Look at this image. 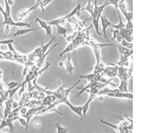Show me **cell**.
Returning a JSON list of instances; mask_svg holds the SVG:
<instances>
[{
    "label": "cell",
    "instance_id": "14",
    "mask_svg": "<svg viewBox=\"0 0 166 133\" xmlns=\"http://www.w3.org/2000/svg\"><path fill=\"white\" fill-rule=\"evenodd\" d=\"M41 29V28L40 27H38L33 28V29H30V28H28V29H18L15 32V33L14 34L13 36L15 37L23 36V35L29 33V32L35 31L37 30H39Z\"/></svg>",
    "mask_w": 166,
    "mask_h": 133
},
{
    "label": "cell",
    "instance_id": "12",
    "mask_svg": "<svg viewBox=\"0 0 166 133\" xmlns=\"http://www.w3.org/2000/svg\"><path fill=\"white\" fill-rule=\"evenodd\" d=\"M97 95L93 94H90L89 97L87 101L84 104L83 107V115L84 118L85 117L90 106V104L93 100H94L97 96Z\"/></svg>",
    "mask_w": 166,
    "mask_h": 133
},
{
    "label": "cell",
    "instance_id": "25",
    "mask_svg": "<svg viewBox=\"0 0 166 133\" xmlns=\"http://www.w3.org/2000/svg\"><path fill=\"white\" fill-rule=\"evenodd\" d=\"M45 30L46 34L48 36H50L51 38H53L54 37L52 35L53 30L52 26L49 24Z\"/></svg>",
    "mask_w": 166,
    "mask_h": 133
},
{
    "label": "cell",
    "instance_id": "22",
    "mask_svg": "<svg viewBox=\"0 0 166 133\" xmlns=\"http://www.w3.org/2000/svg\"><path fill=\"white\" fill-rule=\"evenodd\" d=\"M56 38V37L54 36L53 38H52L51 40L49 42L46 44H45V45H44L42 47V54L43 55L47 52V51L49 47L51 44H52V42L54 40L55 38Z\"/></svg>",
    "mask_w": 166,
    "mask_h": 133
},
{
    "label": "cell",
    "instance_id": "18",
    "mask_svg": "<svg viewBox=\"0 0 166 133\" xmlns=\"http://www.w3.org/2000/svg\"><path fill=\"white\" fill-rule=\"evenodd\" d=\"M94 3L93 4L91 1V0H88L87 4L85 6L81 9V11H85L92 15L94 10Z\"/></svg>",
    "mask_w": 166,
    "mask_h": 133
},
{
    "label": "cell",
    "instance_id": "19",
    "mask_svg": "<svg viewBox=\"0 0 166 133\" xmlns=\"http://www.w3.org/2000/svg\"><path fill=\"white\" fill-rule=\"evenodd\" d=\"M53 1L54 0H43L39 2L37 7H40L42 12L44 13L45 11L46 7Z\"/></svg>",
    "mask_w": 166,
    "mask_h": 133
},
{
    "label": "cell",
    "instance_id": "35",
    "mask_svg": "<svg viewBox=\"0 0 166 133\" xmlns=\"http://www.w3.org/2000/svg\"><path fill=\"white\" fill-rule=\"evenodd\" d=\"M1 120H0V123H1Z\"/></svg>",
    "mask_w": 166,
    "mask_h": 133
},
{
    "label": "cell",
    "instance_id": "6",
    "mask_svg": "<svg viewBox=\"0 0 166 133\" xmlns=\"http://www.w3.org/2000/svg\"><path fill=\"white\" fill-rule=\"evenodd\" d=\"M0 12L3 15L4 19L2 24L4 25H8L11 26L22 27L23 23L22 22H15L12 18L11 16H8L6 15L5 11L0 4Z\"/></svg>",
    "mask_w": 166,
    "mask_h": 133
},
{
    "label": "cell",
    "instance_id": "30",
    "mask_svg": "<svg viewBox=\"0 0 166 133\" xmlns=\"http://www.w3.org/2000/svg\"><path fill=\"white\" fill-rule=\"evenodd\" d=\"M43 1V0H37L35 5H34L35 6L34 10H35V9H36V8H38V7L37 6H38V5L39 3V2Z\"/></svg>",
    "mask_w": 166,
    "mask_h": 133
},
{
    "label": "cell",
    "instance_id": "28",
    "mask_svg": "<svg viewBox=\"0 0 166 133\" xmlns=\"http://www.w3.org/2000/svg\"><path fill=\"white\" fill-rule=\"evenodd\" d=\"M4 3H8L10 6H13L14 4V0H4Z\"/></svg>",
    "mask_w": 166,
    "mask_h": 133
},
{
    "label": "cell",
    "instance_id": "9",
    "mask_svg": "<svg viewBox=\"0 0 166 133\" xmlns=\"http://www.w3.org/2000/svg\"><path fill=\"white\" fill-rule=\"evenodd\" d=\"M34 5L30 7V8L23 9L18 12L17 14V17L19 22H22V21L27 18L33 11L34 10Z\"/></svg>",
    "mask_w": 166,
    "mask_h": 133
},
{
    "label": "cell",
    "instance_id": "15",
    "mask_svg": "<svg viewBox=\"0 0 166 133\" xmlns=\"http://www.w3.org/2000/svg\"><path fill=\"white\" fill-rule=\"evenodd\" d=\"M57 28V33L55 36L56 37L58 35H62L65 38L67 36V32L71 31V29H67L64 26L58 25L56 26Z\"/></svg>",
    "mask_w": 166,
    "mask_h": 133
},
{
    "label": "cell",
    "instance_id": "16",
    "mask_svg": "<svg viewBox=\"0 0 166 133\" xmlns=\"http://www.w3.org/2000/svg\"><path fill=\"white\" fill-rule=\"evenodd\" d=\"M76 43L74 39L73 41L71 42L69 44V45L67 46L66 48L59 55L60 57V58L62 57L65 54V53L70 52V51L74 50L75 49L78 47V45H77V44Z\"/></svg>",
    "mask_w": 166,
    "mask_h": 133
},
{
    "label": "cell",
    "instance_id": "27",
    "mask_svg": "<svg viewBox=\"0 0 166 133\" xmlns=\"http://www.w3.org/2000/svg\"><path fill=\"white\" fill-rule=\"evenodd\" d=\"M14 43V40L13 39H10L8 40H2L0 41V45H2V44H8L10 43Z\"/></svg>",
    "mask_w": 166,
    "mask_h": 133
},
{
    "label": "cell",
    "instance_id": "32",
    "mask_svg": "<svg viewBox=\"0 0 166 133\" xmlns=\"http://www.w3.org/2000/svg\"><path fill=\"white\" fill-rule=\"evenodd\" d=\"M99 100L100 101H102L104 100V98L103 96H102V95H99Z\"/></svg>",
    "mask_w": 166,
    "mask_h": 133
},
{
    "label": "cell",
    "instance_id": "2",
    "mask_svg": "<svg viewBox=\"0 0 166 133\" xmlns=\"http://www.w3.org/2000/svg\"><path fill=\"white\" fill-rule=\"evenodd\" d=\"M98 95L108 96L110 97H116L120 99H133V95L129 92H123L120 91L118 88L112 89L106 86L100 90Z\"/></svg>",
    "mask_w": 166,
    "mask_h": 133
},
{
    "label": "cell",
    "instance_id": "29",
    "mask_svg": "<svg viewBox=\"0 0 166 133\" xmlns=\"http://www.w3.org/2000/svg\"><path fill=\"white\" fill-rule=\"evenodd\" d=\"M27 111V109L25 108H23L21 109L20 113L22 114V116L25 115Z\"/></svg>",
    "mask_w": 166,
    "mask_h": 133
},
{
    "label": "cell",
    "instance_id": "8",
    "mask_svg": "<svg viewBox=\"0 0 166 133\" xmlns=\"http://www.w3.org/2000/svg\"><path fill=\"white\" fill-rule=\"evenodd\" d=\"M63 103L66 104L72 111L79 116L81 120L82 121L84 118L83 115L82 106H74L70 102L68 99L65 100Z\"/></svg>",
    "mask_w": 166,
    "mask_h": 133
},
{
    "label": "cell",
    "instance_id": "10",
    "mask_svg": "<svg viewBox=\"0 0 166 133\" xmlns=\"http://www.w3.org/2000/svg\"><path fill=\"white\" fill-rule=\"evenodd\" d=\"M100 20H101L102 31L103 33V36L105 39H106L107 38L106 30L109 27L111 26L112 23L105 15H102Z\"/></svg>",
    "mask_w": 166,
    "mask_h": 133
},
{
    "label": "cell",
    "instance_id": "24",
    "mask_svg": "<svg viewBox=\"0 0 166 133\" xmlns=\"http://www.w3.org/2000/svg\"><path fill=\"white\" fill-rule=\"evenodd\" d=\"M11 26L8 25H5L4 28V35L3 39H4L8 36V35L10 33L11 30Z\"/></svg>",
    "mask_w": 166,
    "mask_h": 133
},
{
    "label": "cell",
    "instance_id": "21",
    "mask_svg": "<svg viewBox=\"0 0 166 133\" xmlns=\"http://www.w3.org/2000/svg\"><path fill=\"white\" fill-rule=\"evenodd\" d=\"M55 127L58 133H67L69 132V130L66 128L63 127L59 122L56 123Z\"/></svg>",
    "mask_w": 166,
    "mask_h": 133
},
{
    "label": "cell",
    "instance_id": "26",
    "mask_svg": "<svg viewBox=\"0 0 166 133\" xmlns=\"http://www.w3.org/2000/svg\"><path fill=\"white\" fill-rule=\"evenodd\" d=\"M77 33L76 32H74L72 34L70 35V36H67L66 38H65L67 41L69 42H71L73 41L75 39V37L76 36Z\"/></svg>",
    "mask_w": 166,
    "mask_h": 133
},
{
    "label": "cell",
    "instance_id": "34",
    "mask_svg": "<svg viewBox=\"0 0 166 133\" xmlns=\"http://www.w3.org/2000/svg\"><path fill=\"white\" fill-rule=\"evenodd\" d=\"M77 0H72V1L73 2H76Z\"/></svg>",
    "mask_w": 166,
    "mask_h": 133
},
{
    "label": "cell",
    "instance_id": "20",
    "mask_svg": "<svg viewBox=\"0 0 166 133\" xmlns=\"http://www.w3.org/2000/svg\"><path fill=\"white\" fill-rule=\"evenodd\" d=\"M35 22L38 23L39 25H40V27L41 29H42L44 30H45L49 25L47 22L42 20L38 17H36L35 19Z\"/></svg>",
    "mask_w": 166,
    "mask_h": 133
},
{
    "label": "cell",
    "instance_id": "4",
    "mask_svg": "<svg viewBox=\"0 0 166 133\" xmlns=\"http://www.w3.org/2000/svg\"><path fill=\"white\" fill-rule=\"evenodd\" d=\"M81 5L79 3L75 7L71 12L64 16L56 19L52 20L51 22V24L53 26H56L58 25L64 26L66 24L68 20L73 17L75 15H76L78 11H81Z\"/></svg>",
    "mask_w": 166,
    "mask_h": 133
},
{
    "label": "cell",
    "instance_id": "3",
    "mask_svg": "<svg viewBox=\"0 0 166 133\" xmlns=\"http://www.w3.org/2000/svg\"><path fill=\"white\" fill-rule=\"evenodd\" d=\"M106 6V4L103 3L101 6H98L97 0H95L94 3V8L93 13L91 16L92 18V24L96 32L98 35L101 36L99 31V21L102 15L104 9Z\"/></svg>",
    "mask_w": 166,
    "mask_h": 133
},
{
    "label": "cell",
    "instance_id": "7",
    "mask_svg": "<svg viewBox=\"0 0 166 133\" xmlns=\"http://www.w3.org/2000/svg\"><path fill=\"white\" fill-rule=\"evenodd\" d=\"M118 68V67L117 65L107 66L105 68L101 74L102 76H106L112 79L114 77L117 76Z\"/></svg>",
    "mask_w": 166,
    "mask_h": 133
},
{
    "label": "cell",
    "instance_id": "33",
    "mask_svg": "<svg viewBox=\"0 0 166 133\" xmlns=\"http://www.w3.org/2000/svg\"><path fill=\"white\" fill-rule=\"evenodd\" d=\"M3 29H1V30H0V34H1L2 32L3 31Z\"/></svg>",
    "mask_w": 166,
    "mask_h": 133
},
{
    "label": "cell",
    "instance_id": "11",
    "mask_svg": "<svg viewBox=\"0 0 166 133\" xmlns=\"http://www.w3.org/2000/svg\"><path fill=\"white\" fill-rule=\"evenodd\" d=\"M121 36L128 42L131 43L132 41V32L133 29H128L125 27L120 30Z\"/></svg>",
    "mask_w": 166,
    "mask_h": 133
},
{
    "label": "cell",
    "instance_id": "23",
    "mask_svg": "<svg viewBox=\"0 0 166 133\" xmlns=\"http://www.w3.org/2000/svg\"><path fill=\"white\" fill-rule=\"evenodd\" d=\"M21 81H12L8 84V90H10L17 87L20 83Z\"/></svg>",
    "mask_w": 166,
    "mask_h": 133
},
{
    "label": "cell",
    "instance_id": "31",
    "mask_svg": "<svg viewBox=\"0 0 166 133\" xmlns=\"http://www.w3.org/2000/svg\"><path fill=\"white\" fill-rule=\"evenodd\" d=\"M64 65V63L62 62H60L58 63V66L60 67H62Z\"/></svg>",
    "mask_w": 166,
    "mask_h": 133
},
{
    "label": "cell",
    "instance_id": "1",
    "mask_svg": "<svg viewBox=\"0 0 166 133\" xmlns=\"http://www.w3.org/2000/svg\"><path fill=\"white\" fill-rule=\"evenodd\" d=\"M89 44L91 47L96 60V65L94 68L93 72L95 74L101 73L103 70L100 68L99 65L101 63V51L104 47L108 46L117 47V46L113 44H103L98 42L94 39H90Z\"/></svg>",
    "mask_w": 166,
    "mask_h": 133
},
{
    "label": "cell",
    "instance_id": "13",
    "mask_svg": "<svg viewBox=\"0 0 166 133\" xmlns=\"http://www.w3.org/2000/svg\"><path fill=\"white\" fill-rule=\"evenodd\" d=\"M67 53V59L64 63V65L68 73L72 74L73 73L74 70V67L72 64L70 52Z\"/></svg>",
    "mask_w": 166,
    "mask_h": 133
},
{
    "label": "cell",
    "instance_id": "5",
    "mask_svg": "<svg viewBox=\"0 0 166 133\" xmlns=\"http://www.w3.org/2000/svg\"><path fill=\"white\" fill-rule=\"evenodd\" d=\"M118 8L120 11L127 21V24H126V28L128 29H133L132 20L133 14L132 12L128 11V6L127 3L124 2L118 6Z\"/></svg>",
    "mask_w": 166,
    "mask_h": 133
},
{
    "label": "cell",
    "instance_id": "17",
    "mask_svg": "<svg viewBox=\"0 0 166 133\" xmlns=\"http://www.w3.org/2000/svg\"><path fill=\"white\" fill-rule=\"evenodd\" d=\"M118 16L119 22L117 24L114 25L112 24L111 27L114 28L115 29L120 30L122 29H124L126 27V24L123 22L120 13V11L118 8L117 9Z\"/></svg>",
    "mask_w": 166,
    "mask_h": 133
}]
</instances>
